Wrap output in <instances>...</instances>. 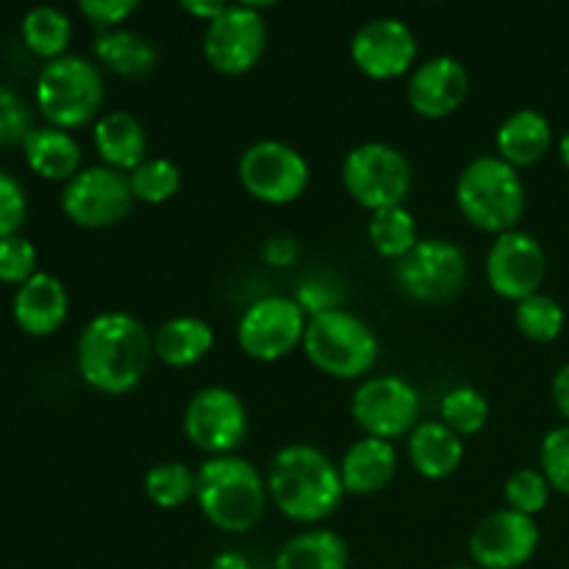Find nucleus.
I'll return each mask as SVG.
<instances>
[{"label":"nucleus","instance_id":"15","mask_svg":"<svg viewBox=\"0 0 569 569\" xmlns=\"http://www.w3.org/2000/svg\"><path fill=\"white\" fill-rule=\"evenodd\" d=\"M420 56V42L409 22L398 17L367 20L350 39V59L372 81H395L411 76Z\"/></svg>","mask_w":569,"mask_h":569},{"label":"nucleus","instance_id":"1","mask_svg":"<svg viewBox=\"0 0 569 569\" xmlns=\"http://www.w3.org/2000/svg\"><path fill=\"white\" fill-rule=\"evenodd\" d=\"M83 383L100 395H128L144 381L153 356V333L128 311H100L83 326L76 348Z\"/></svg>","mask_w":569,"mask_h":569},{"label":"nucleus","instance_id":"37","mask_svg":"<svg viewBox=\"0 0 569 569\" xmlns=\"http://www.w3.org/2000/svg\"><path fill=\"white\" fill-rule=\"evenodd\" d=\"M31 128L33 122L26 100L11 87L0 83V148H6V144H22L28 133H31Z\"/></svg>","mask_w":569,"mask_h":569},{"label":"nucleus","instance_id":"26","mask_svg":"<svg viewBox=\"0 0 569 569\" xmlns=\"http://www.w3.org/2000/svg\"><path fill=\"white\" fill-rule=\"evenodd\" d=\"M350 548L337 531L306 528L283 542L276 556V569H348Z\"/></svg>","mask_w":569,"mask_h":569},{"label":"nucleus","instance_id":"34","mask_svg":"<svg viewBox=\"0 0 569 569\" xmlns=\"http://www.w3.org/2000/svg\"><path fill=\"white\" fill-rule=\"evenodd\" d=\"M550 483L548 478L542 476V470H533V467H522V470L511 472L509 481H506L503 495H506V503H509L511 511H520V515L533 517L542 515L548 509V500H550Z\"/></svg>","mask_w":569,"mask_h":569},{"label":"nucleus","instance_id":"25","mask_svg":"<svg viewBox=\"0 0 569 569\" xmlns=\"http://www.w3.org/2000/svg\"><path fill=\"white\" fill-rule=\"evenodd\" d=\"M22 153H26L28 167L37 176L50 178V181H70L72 176L83 170L81 144L64 128L33 126L22 142Z\"/></svg>","mask_w":569,"mask_h":569},{"label":"nucleus","instance_id":"20","mask_svg":"<svg viewBox=\"0 0 569 569\" xmlns=\"http://www.w3.org/2000/svg\"><path fill=\"white\" fill-rule=\"evenodd\" d=\"M17 326L31 337H50L59 331L70 311V298H67L64 283L50 272H37L28 278L22 287H17L14 303Z\"/></svg>","mask_w":569,"mask_h":569},{"label":"nucleus","instance_id":"30","mask_svg":"<svg viewBox=\"0 0 569 569\" xmlns=\"http://www.w3.org/2000/svg\"><path fill=\"white\" fill-rule=\"evenodd\" d=\"M198 489V472L187 461H161L144 472V495L159 509H181L183 503L194 500Z\"/></svg>","mask_w":569,"mask_h":569},{"label":"nucleus","instance_id":"35","mask_svg":"<svg viewBox=\"0 0 569 569\" xmlns=\"http://www.w3.org/2000/svg\"><path fill=\"white\" fill-rule=\"evenodd\" d=\"M539 470L548 478L550 489L569 498V426L545 433L539 445Z\"/></svg>","mask_w":569,"mask_h":569},{"label":"nucleus","instance_id":"19","mask_svg":"<svg viewBox=\"0 0 569 569\" xmlns=\"http://www.w3.org/2000/svg\"><path fill=\"white\" fill-rule=\"evenodd\" d=\"M339 476H342L345 495L372 498L383 492L398 476V450L387 439H356L339 461Z\"/></svg>","mask_w":569,"mask_h":569},{"label":"nucleus","instance_id":"13","mask_svg":"<svg viewBox=\"0 0 569 569\" xmlns=\"http://www.w3.org/2000/svg\"><path fill=\"white\" fill-rule=\"evenodd\" d=\"M267 50V22L259 6L228 3L217 20L206 26L203 56L220 76H244Z\"/></svg>","mask_w":569,"mask_h":569},{"label":"nucleus","instance_id":"40","mask_svg":"<svg viewBox=\"0 0 569 569\" xmlns=\"http://www.w3.org/2000/svg\"><path fill=\"white\" fill-rule=\"evenodd\" d=\"M78 9H81V14L103 33L120 28L122 22L139 9V3H133V0H81Z\"/></svg>","mask_w":569,"mask_h":569},{"label":"nucleus","instance_id":"29","mask_svg":"<svg viewBox=\"0 0 569 569\" xmlns=\"http://www.w3.org/2000/svg\"><path fill=\"white\" fill-rule=\"evenodd\" d=\"M72 39V22L56 6H33L22 17V42L28 50L42 59L53 61L59 56H67V44Z\"/></svg>","mask_w":569,"mask_h":569},{"label":"nucleus","instance_id":"11","mask_svg":"<svg viewBox=\"0 0 569 569\" xmlns=\"http://www.w3.org/2000/svg\"><path fill=\"white\" fill-rule=\"evenodd\" d=\"M350 415L365 437H406L420 426V392L403 376L365 378L350 398Z\"/></svg>","mask_w":569,"mask_h":569},{"label":"nucleus","instance_id":"18","mask_svg":"<svg viewBox=\"0 0 569 569\" xmlns=\"http://www.w3.org/2000/svg\"><path fill=\"white\" fill-rule=\"evenodd\" d=\"M470 94V72L456 56H433L411 70L406 100L426 120L456 114Z\"/></svg>","mask_w":569,"mask_h":569},{"label":"nucleus","instance_id":"44","mask_svg":"<svg viewBox=\"0 0 569 569\" xmlns=\"http://www.w3.org/2000/svg\"><path fill=\"white\" fill-rule=\"evenodd\" d=\"M209 569H250V561L239 550H222V553H217L211 559Z\"/></svg>","mask_w":569,"mask_h":569},{"label":"nucleus","instance_id":"43","mask_svg":"<svg viewBox=\"0 0 569 569\" xmlns=\"http://www.w3.org/2000/svg\"><path fill=\"white\" fill-rule=\"evenodd\" d=\"M226 6L228 3H222V0H209V3H192V0H187V3L181 6L183 11H187V14H192L194 20H203L206 26H209L211 20H217V17L222 14V11H226Z\"/></svg>","mask_w":569,"mask_h":569},{"label":"nucleus","instance_id":"5","mask_svg":"<svg viewBox=\"0 0 569 569\" xmlns=\"http://www.w3.org/2000/svg\"><path fill=\"white\" fill-rule=\"evenodd\" d=\"M300 348L317 370L337 381H356V378L370 376L381 353L376 331L361 317L345 309L311 317Z\"/></svg>","mask_w":569,"mask_h":569},{"label":"nucleus","instance_id":"9","mask_svg":"<svg viewBox=\"0 0 569 569\" xmlns=\"http://www.w3.org/2000/svg\"><path fill=\"white\" fill-rule=\"evenodd\" d=\"M467 256L450 239H420L409 256L395 264V281L417 303H448L465 289Z\"/></svg>","mask_w":569,"mask_h":569},{"label":"nucleus","instance_id":"39","mask_svg":"<svg viewBox=\"0 0 569 569\" xmlns=\"http://www.w3.org/2000/svg\"><path fill=\"white\" fill-rule=\"evenodd\" d=\"M295 303L303 309V315L309 317V320L317 315H326V311L342 309V306H339V292L333 289V283L320 276H309L298 283Z\"/></svg>","mask_w":569,"mask_h":569},{"label":"nucleus","instance_id":"36","mask_svg":"<svg viewBox=\"0 0 569 569\" xmlns=\"http://www.w3.org/2000/svg\"><path fill=\"white\" fill-rule=\"evenodd\" d=\"M37 272V248L31 239L20 233L0 239V281L22 287Z\"/></svg>","mask_w":569,"mask_h":569},{"label":"nucleus","instance_id":"23","mask_svg":"<svg viewBox=\"0 0 569 569\" xmlns=\"http://www.w3.org/2000/svg\"><path fill=\"white\" fill-rule=\"evenodd\" d=\"M409 461L417 476L445 481L465 461V439L442 420H420V426L409 433Z\"/></svg>","mask_w":569,"mask_h":569},{"label":"nucleus","instance_id":"10","mask_svg":"<svg viewBox=\"0 0 569 569\" xmlns=\"http://www.w3.org/2000/svg\"><path fill=\"white\" fill-rule=\"evenodd\" d=\"M309 317L303 315L295 298L267 295L253 300L237 322V342L248 359L272 365L303 345Z\"/></svg>","mask_w":569,"mask_h":569},{"label":"nucleus","instance_id":"46","mask_svg":"<svg viewBox=\"0 0 569 569\" xmlns=\"http://www.w3.org/2000/svg\"><path fill=\"white\" fill-rule=\"evenodd\" d=\"M448 569H478V567H448Z\"/></svg>","mask_w":569,"mask_h":569},{"label":"nucleus","instance_id":"7","mask_svg":"<svg viewBox=\"0 0 569 569\" xmlns=\"http://www.w3.org/2000/svg\"><path fill=\"white\" fill-rule=\"evenodd\" d=\"M342 187L367 211L403 206L411 192V164L387 142H361L342 159Z\"/></svg>","mask_w":569,"mask_h":569},{"label":"nucleus","instance_id":"14","mask_svg":"<svg viewBox=\"0 0 569 569\" xmlns=\"http://www.w3.org/2000/svg\"><path fill=\"white\" fill-rule=\"evenodd\" d=\"M183 433L209 459L231 456L248 437V409L228 387H203L183 409Z\"/></svg>","mask_w":569,"mask_h":569},{"label":"nucleus","instance_id":"17","mask_svg":"<svg viewBox=\"0 0 569 569\" xmlns=\"http://www.w3.org/2000/svg\"><path fill=\"white\" fill-rule=\"evenodd\" d=\"M539 539L542 533L533 517L500 509L478 520L467 548L478 569H520L533 559Z\"/></svg>","mask_w":569,"mask_h":569},{"label":"nucleus","instance_id":"4","mask_svg":"<svg viewBox=\"0 0 569 569\" xmlns=\"http://www.w3.org/2000/svg\"><path fill=\"white\" fill-rule=\"evenodd\" d=\"M456 206L472 228L483 233L517 231L526 214L528 192L520 170L498 156H478L456 178Z\"/></svg>","mask_w":569,"mask_h":569},{"label":"nucleus","instance_id":"33","mask_svg":"<svg viewBox=\"0 0 569 569\" xmlns=\"http://www.w3.org/2000/svg\"><path fill=\"white\" fill-rule=\"evenodd\" d=\"M128 181H131L137 203L161 206L176 198L181 189V170L176 161L164 159V156H148L137 170L128 172Z\"/></svg>","mask_w":569,"mask_h":569},{"label":"nucleus","instance_id":"38","mask_svg":"<svg viewBox=\"0 0 569 569\" xmlns=\"http://www.w3.org/2000/svg\"><path fill=\"white\" fill-rule=\"evenodd\" d=\"M28 214V198L22 183L11 172L0 170V239L14 237Z\"/></svg>","mask_w":569,"mask_h":569},{"label":"nucleus","instance_id":"8","mask_svg":"<svg viewBox=\"0 0 569 569\" xmlns=\"http://www.w3.org/2000/svg\"><path fill=\"white\" fill-rule=\"evenodd\" d=\"M239 183L253 200L267 206H289L309 189L311 170L300 150L281 139H261L244 148L237 167Z\"/></svg>","mask_w":569,"mask_h":569},{"label":"nucleus","instance_id":"21","mask_svg":"<svg viewBox=\"0 0 569 569\" xmlns=\"http://www.w3.org/2000/svg\"><path fill=\"white\" fill-rule=\"evenodd\" d=\"M550 144H553V126L537 109L511 111L495 133V150H498L495 156L515 170L539 164L548 156Z\"/></svg>","mask_w":569,"mask_h":569},{"label":"nucleus","instance_id":"32","mask_svg":"<svg viewBox=\"0 0 569 569\" xmlns=\"http://www.w3.org/2000/svg\"><path fill=\"white\" fill-rule=\"evenodd\" d=\"M439 420L461 439L476 437L489 422L487 395L476 387H453L439 403Z\"/></svg>","mask_w":569,"mask_h":569},{"label":"nucleus","instance_id":"45","mask_svg":"<svg viewBox=\"0 0 569 569\" xmlns=\"http://www.w3.org/2000/svg\"><path fill=\"white\" fill-rule=\"evenodd\" d=\"M559 156H561V164H565L569 170V128H567L565 137H561V142H559Z\"/></svg>","mask_w":569,"mask_h":569},{"label":"nucleus","instance_id":"24","mask_svg":"<svg viewBox=\"0 0 569 569\" xmlns=\"http://www.w3.org/2000/svg\"><path fill=\"white\" fill-rule=\"evenodd\" d=\"M211 348H214V328L192 315L170 317L153 333V356L172 370L200 365Z\"/></svg>","mask_w":569,"mask_h":569},{"label":"nucleus","instance_id":"3","mask_svg":"<svg viewBox=\"0 0 569 569\" xmlns=\"http://www.w3.org/2000/svg\"><path fill=\"white\" fill-rule=\"evenodd\" d=\"M194 500L206 520L226 533H248L264 517L267 478L242 456H214L198 467Z\"/></svg>","mask_w":569,"mask_h":569},{"label":"nucleus","instance_id":"2","mask_svg":"<svg viewBox=\"0 0 569 569\" xmlns=\"http://www.w3.org/2000/svg\"><path fill=\"white\" fill-rule=\"evenodd\" d=\"M264 478L272 506L298 526L328 520L345 498L339 465L317 445L295 442L276 450Z\"/></svg>","mask_w":569,"mask_h":569},{"label":"nucleus","instance_id":"41","mask_svg":"<svg viewBox=\"0 0 569 569\" xmlns=\"http://www.w3.org/2000/svg\"><path fill=\"white\" fill-rule=\"evenodd\" d=\"M298 242H295L292 237H287V233H278V237H270L264 242V248H261V256H264V261L270 267H276V270H283V267H292L295 261H298Z\"/></svg>","mask_w":569,"mask_h":569},{"label":"nucleus","instance_id":"12","mask_svg":"<svg viewBox=\"0 0 569 569\" xmlns=\"http://www.w3.org/2000/svg\"><path fill=\"white\" fill-rule=\"evenodd\" d=\"M137 206L126 172L106 164L83 167L61 189V209L76 226L89 231L120 226Z\"/></svg>","mask_w":569,"mask_h":569},{"label":"nucleus","instance_id":"31","mask_svg":"<svg viewBox=\"0 0 569 569\" xmlns=\"http://www.w3.org/2000/svg\"><path fill=\"white\" fill-rule=\"evenodd\" d=\"M565 306L545 292H537L531 295V298L520 300L515 309V326L528 342H556V339L561 337V331H565Z\"/></svg>","mask_w":569,"mask_h":569},{"label":"nucleus","instance_id":"42","mask_svg":"<svg viewBox=\"0 0 569 569\" xmlns=\"http://www.w3.org/2000/svg\"><path fill=\"white\" fill-rule=\"evenodd\" d=\"M550 395H553V406L561 417L569 422V361L565 367H559V372L553 376L550 383Z\"/></svg>","mask_w":569,"mask_h":569},{"label":"nucleus","instance_id":"22","mask_svg":"<svg viewBox=\"0 0 569 569\" xmlns=\"http://www.w3.org/2000/svg\"><path fill=\"white\" fill-rule=\"evenodd\" d=\"M92 142L100 161L111 170L126 172V176L148 159V131L131 111L117 109L100 114L94 120Z\"/></svg>","mask_w":569,"mask_h":569},{"label":"nucleus","instance_id":"6","mask_svg":"<svg viewBox=\"0 0 569 569\" xmlns=\"http://www.w3.org/2000/svg\"><path fill=\"white\" fill-rule=\"evenodd\" d=\"M106 98L103 72L98 64L76 53L44 61L37 78V106L56 128H83L98 120Z\"/></svg>","mask_w":569,"mask_h":569},{"label":"nucleus","instance_id":"16","mask_svg":"<svg viewBox=\"0 0 569 569\" xmlns=\"http://www.w3.org/2000/svg\"><path fill=\"white\" fill-rule=\"evenodd\" d=\"M545 276H548V256L542 242L531 233H500L489 244L487 281L498 298L520 303L542 289Z\"/></svg>","mask_w":569,"mask_h":569},{"label":"nucleus","instance_id":"28","mask_svg":"<svg viewBox=\"0 0 569 569\" xmlns=\"http://www.w3.org/2000/svg\"><path fill=\"white\" fill-rule=\"evenodd\" d=\"M367 237H370L372 250L378 256H383V259L395 261V264L403 256H409L415 250V244L420 242V237H417V220L406 206L372 211Z\"/></svg>","mask_w":569,"mask_h":569},{"label":"nucleus","instance_id":"27","mask_svg":"<svg viewBox=\"0 0 569 569\" xmlns=\"http://www.w3.org/2000/svg\"><path fill=\"white\" fill-rule=\"evenodd\" d=\"M92 53L100 64L120 78H144L159 64L153 42L142 33L128 31V28H114L94 37Z\"/></svg>","mask_w":569,"mask_h":569}]
</instances>
